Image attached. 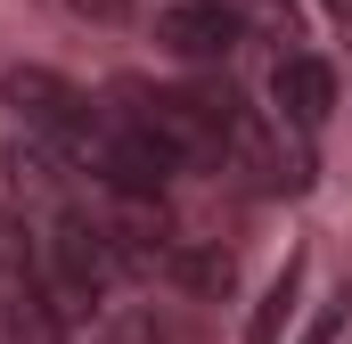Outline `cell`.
Returning a JSON list of instances; mask_svg holds the SVG:
<instances>
[{
    "label": "cell",
    "mask_w": 352,
    "mask_h": 344,
    "mask_svg": "<svg viewBox=\"0 0 352 344\" xmlns=\"http://www.w3.org/2000/svg\"><path fill=\"white\" fill-rule=\"evenodd\" d=\"M16 270H41V255H33V222L0 205V279H16Z\"/></svg>",
    "instance_id": "7"
},
{
    "label": "cell",
    "mask_w": 352,
    "mask_h": 344,
    "mask_svg": "<svg viewBox=\"0 0 352 344\" xmlns=\"http://www.w3.org/2000/svg\"><path fill=\"white\" fill-rule=\"evenodd\" d=\"M82 25H131V0H66Z\"/></svg>",
    "instance_id": "9"
},
{
    "label": "cell",
    "mask_w": 352,
    "mask_h": 344,
    "mask_svg": "<svg viewBox=\"0 0 352 344\" xmlns=\"http://www.w3.org/2000/svg\"><path fill=\"white\" fill-rule=\"evenodd\" d=\"M344 320H352V279L328 295V303H320V320L303 328V344H336V328H344Z\"/></svg>",
    "instance_id": "8"
},
{
    "label": "cell",
    "mask_w": 352,
    "mask_h": 344,
    "mask_svg": "<svg viewBox=\"0 0 352 344\" xmlns=\"http://www.w3.org/2000/svg\"><path fill=\"white\" fill-rule=\"evenodd\" d=\"M295 295H303V255H287V270L270 279V295H263V312H254V344H278V328L295 320Z\"/></svg>",
    "instance_id": "6"
},
{
    "label": "cell",
    "mask_w": 352,
    "mask_h": 344,
    "mask_svg": "<svg viewBox=\"0 0 352 344\" xmlns=\"http://www.w3.org/2000/svg\"><path fill=\"white\" fill-rule=\"evenodd\" d=\"M0 98L16 107L25 140H41V148H58L74 172H90L98 140H107V107H90L82 90L66 83V74H50V66H8L0 74Z\"/></svg>",
    "instance_id": "2"
},
{
    "label": "cell",
    "mask_w": 352,
    "mask_h": 344,
    "mask_svg": "<svg viewBox=\"0 0 352 344\" xmlns=\"http://www.w3.org/2000/svg\"><path fill=\"white\" fill-rule=\"evenodd\" d=\"M0 328H8V344H66V312L50 303L41 270L0 279Z\"/></svg>",
    "instance_id": "5"
},
{
    "label": "cell",
    "mask_w": 352,
    "mask_h": 344,
    "mask_svg": "<svg viewBox=\"0 0 352 344\" xmlns=\"http://www.w3.org/2000/svg\"><path fill=\"white\" fill-rule=\"evenodd\" d=\"M33 255H41V287H50V303L66 320L98 312L107 287L123 279L115 270V246H107V213H90V205H66V213L33 222Z\"/></svg>",
    "instance_id": "1"
},
{
    "label": "cell",
    "mask_w": 352,
    "mask_h": 344,
    "mask_svg": "<svg viewBox=\"0 0 352 344\" xmlns=\"http://www.w3.org/2000/svg\"><path fill=\"white\" fill-rule=\"evenodd\" d=\"M156 41L188 58V66H221L230 50H238V8L230 0H173L164 17H156Z\"/></svg>",
    "instance_id": "4"
},
{
    "label": "cell",
    "mask_w": 352,
    "mask_h": 344,
    "mask_svg": "<svg viewBox=\"0 0 352 344\" xmlns=\"http://www.w3.org/2000/svg\"><path fill=\"white\" fill-rule=\"evenodd\" d=\"M270 115L295 140L328 131V115H336V66L311 58V50H278V66H270Z\"/></svg>",
    "instance_id": "3"
}]
</instances>
